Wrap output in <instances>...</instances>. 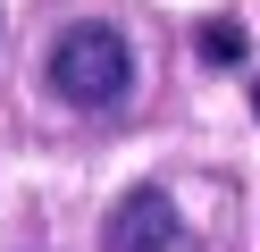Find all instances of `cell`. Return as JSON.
<instances>
[{
  "label": "cell",
  "mask_w": 260,
  "mask_h": 252,
  "mask_svg": "<svg viewBox=\"0 0 260 252\" xmlns=\"http://www.w3.org/2000/svg\"><path fill=\"white\" fill-rule=\"evenodd\" d=\"M243 50H252V34H243L235 17H210V25H202V59H210V67H235Z\"/></svg>",
  "instance_id": "3957f363"
},
{
  "label": "cell",
  "mask_w": 260,
  "mask_h": 252,
  "mask_svg": "<svg viewBox=\"0 0 260 252\" xmlns=\"http://www.w3.org/2000/svg\"><path fill=\"white\" fill-rule=\"evenodd\" d=\"M252 109H260V84H252Z\"/></svg>",
  "instance_id": "277c9868"
},
{
  "label": "cell",
  "mask_w": 260,
  "mask_h": 252,
  "mask_svg": "<svg viewBox=\"0 0 260 252\" xmlns=\"http://www.w3.org/2000/svg\"><path fill=\"white\" fill-rule=\"evenodd\" d=\"M51 93L68 101V109H118V101L135 93V50H126V34L101 25V17L68 25L51 42Z\"/></svg>",
  "instance_id": "6da1fadb"
},
{
  "label": "cell",
  "mask_w": 260,
  "mask_h": 252,
  "mask_svg": "<svg viewBox=\"0 0 260 252\" xmlns=\"http://www.w3.org/2000/svg\"><path fill=\"white\" fill-rule=\"evenodd\" d=\"M185 227H176V202L159 185H135V193L109 210V252H176Z\"/></svg>",
  "instance_id": "7a4b0ae2"
}]
</instances>
